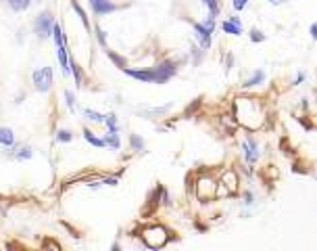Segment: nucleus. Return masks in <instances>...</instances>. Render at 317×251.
I'll return each mask as SVG.
<instances>
[{
	"label": "nucleus",
	"mask_w": 317,
	"mask_h": 251,
	"mask_svg": "<svg viewBox=\"0 0 317 251\" xmlns=\"http://www.w3.org/2000/svg\"><path fill=\"white\" fill-rule=\"evenodd\" d=\"M53 25H55V17L50 11H44V13H40L36 17V21H34V29H36V34L40 38H50L53 36Z\"/></svg>",
	"instance_id": "1"
},
{
	"label": "nucleus",
	"mask_w": 317,
	"mask_h": 251,
	"mask_svg": "<svg viewBox=\"0 0 317 251\" xmlns=\"http://www.w3.org/2000/svg\"><path fill=\"white\" fill-rule=\"evenodd\" d=\"M176 74H178L176 61H163L155 67V84H167Z\"/></svg>",
	"instance_id": "2"
},
{
	"label": "nucleus",
	"mask_w": 317,
	"mask_h": 251,
	"mask_svg": "<svg viewBox=\"0 0 317 251\" xmlns=\"http://www.w3.org/2000/svg\"><path fill=\"white\" fill-rule=\"evenodd\" d=\"M34 80V86L40 90V92H48L50 86H53V67H42V69H36L32 74Z\"/></svg>",
	"instance_id": "3"
},
{
	"label": "nucleus",
	"mask_w": 317,
	"mask_h": 251,
	"mask_svg": "<svg viewBox=\"0 0 317 251\" xmlns=\"http://www.w3.org/2000/svg\"><path fill=\"white\" fill-rule=\"evenodd\" d=\"M126 76L134 78V80H140L144 84H155V69H129V67H124L121 69Z\"/></svg>",
	"instance_id": "4"
},
{
	"label": "nucleus",
	"mask_w": 317,
	"mask_h": 251,
	"mask_svg": "<svg viewBox=\"0 0 317 251\" xmlns=\"http://www.w3.org/2000/svg\"><path fill=\"white\" fill-rule=\"evenodd\" d=\"M90 6H92V11H94V15H98V17H105L109 13L117 11V4L111 2V0H90Z\"/></svg>",
	"instance_id": "5"
},
{
	"label": "nucleus",
	"mask_w": 317,
	"mask_h": 251,
	"mask_svg": "<svg viewBox=\"0 0 317 251\" xmlns=\"http://www.w3.org/2000/svg\"><path fill=\"white\" fill-rule=\"evenodd\" d=\"M192 29H194V36H196V42L200 48H211V36L213 32H209L207 27L202 23H192Z\"/></svg>",
	"instance_id": "6"
},
{
	"label": "nucleus",
	"mask_w": 317,
	"mask_h": 251,
	"mask_svg": "<svg viewBox=\"0 0 317 251\" xmlns=\"http://www.w3.org/2000/svg\"><path fill=\"white\" fill-rule=\"evenodd\" d=\"M242 151H244V159H247V164H254V162H257L259 151H257V143H254V138L251 134L247 136V140H244Z\"/></svg>",
	"instance_id": "7"
},
{
	"label": "nucleus",
	"mask_w": 317,
	"mask_h": 251,
	"mask_svg": "<svg viewBox=\"0 0 317 251\" xmlns=\"http://www.w3.org/2000/svg\"><path fill=\"white\" fill-rule=\"evenodd\" d=\"M57 55H59V63H61L63 74L69 76V74H71V67H69V59H67V48H65V44H59V46H57Z\"/></svg>",
	"instance_id": "8"
},
{
	"label": "nucleus",
	"mask_w": 317,
	"mask_h": 251,
	"mask_svg": "<svg viewBox=\"0 0 317 251\" xmlns=\"http://www.w3.org/2000/svg\"><path fill=\"white\" fill-rule=\"evenodd\" d=\"M15 143V134L11 128H0V145L2 147H11Z\"/></svg>",
	"instance_id": "9"
},
{
	"label": "nucleus",
	"mask_w": 317,
	"mask_h": 251,
	"mask_svg": "<svg viewBox=\"0 0 317 251\" xmlns=\"http://www.w3.org/2000/svg\"><path fill=\"white\" fill-rule=\"evenodd\" d=\"M84 138L88 140V143H90L92 147H98V149H102V147H107V143H105V138H98V136H94V132H90V130H84Z\"/></svg>",
	"instance_id": "10"
},
{
	"label": "nucleus",
	"mask_w": 317,
	"mask_h": 251,
	"mask_svg": "<svg viewBox=\"0 0 317 251\" xmlns=\"http://www.w3.org/2000/svg\"><path fill=\"white\" fill-rule=\"evenodd\" d=\"M263 80H265V72H263V69H257V72H254V74L247 80V84H244V86H247V88L259 86V84H263Z\"/></svg>",
	"instance_id": "11"
},
{
	"label": "nucleus",
	"mask_w": 317,
	"mask_h": 251,
	"mask_svg": "<svg viewBox=\"0 0 317 251\" xmlns=\"http://www.w3.org/2000/svg\"><path fill=\"white\" fill-rule=\"evenodd\" d=\"M221 29L226 34H230V36H240L242 34V25H236V23H232V21H223Z\"/></svg>",
	"instance_id": "12"
},
{
	"label": "nucleus",
	"mask_w": 317,
	"mask_h": 251,
	"mask_svg": "<svg viewBox=\"0 0 317 251\" xmlns=\"http://www.w3.org/2000/svg\"><path fill=\"white\" fill-rule=\"evenodd\" d=\"M105 143H107V147L115 149V151H119V149H121V140H119V134H117V132H107Z\"/></svg>",
	"instance_id": "13"
},
{
	"label": "nucleus",
	"mask_w": 317,
	"mask_h": 251,
	"mask_svg": "<svg viewBox=\"0 0 317 251\" xmlns=\"http://www.w3.org/2000/svg\"><path fill=\"white\" fill-rule=\"evenodd\" d=\"M69 67H71V74H73V78H75V84H77V88H81V84H84V78H81V67L71 59L69 61Z\"/></svg>",
	"instance_id": "14"
},
{
	"label": "nucleus",
	"mask_w": 317,
	"mask_h": 251,
	"mask_svg": "<svg viewBox=\"0 0 317 251\" xmlns=\"http://www.w3.org/2000/svg\"><path fill=\"white\" fill-rule=\"evenodd\" d=\"M71 6H73V11L79 15V19H81V23H84V27L90 29V21H88V15L84 13V8H81V6L75 2V0H71Z\"/></svg>",
	"instance_id": "15"
},
{
	"label": "nucleus",
	"mask_w": 317,
	"mask_h": 251,
	"mask_svg": "<svg viewBox=\"0 0 317 251\" xmlns=\"http://www.w3.org/2000/svg\"><path fill=\"white\" fill-rule=\"evenodd\" d=\"M84 115L90 119V122H94V124H105V115L92 111V109H84Z\"/></svg>",
	"instance_id": "16"
},
{
	"label": "nucleus",
	"mask_w": 317,
	"mask_h": 251,
	"mask_svg": "<svg viewBox=\"0 0 317 251\" xmlns=\"http://www.w3.org/2000/svg\"><path fill=\"white\" fill-rule=\"evenodd\" d=\"M105 124L109 126V132H117V130H119V124H117V117H115V113H109V115H105Z\"/></svg>",
	"instance_id": "17"
},
{
	"label": "nucleus",
	"mask_w": 317,
	"mask_h": 251,
	"mask_svg": "<svg viewBox=\"0 0 317 251\" xmlns=\"http://www.w3.org/2000/svg\"><path fill=\"white\" fill-rule=\"evenodd\" d=\"M29 2H32V0H8V4H11L13 11H25V8L29 6Z\"/></svg>",
	"instance_id": "18"
},
{
	"label": "nucleus",
	"mask_w": 317,
	"mask_h": 251,
	"mask_svg": "<svg viewBox=\"0 0 317 251\" xmlns=\"http://www.w3.org/2000/svg\"><path fill=\"white\" fill-rule=\"evenodd\" d=\"M107 53H109V59H111V61H113L115 65H119V69H124V67H127V61H126V59H124V57H119L117 53H113V50H107Z\"/></svg>",
	"instance_id": "19"
},
{
	"label": "nucleus",
	"mask_w": 317,
	"mask_h": 251,
	"mask_svg": "<svg viewBox=\"0 0 317 251\" xmlns=\"http://www.w3.org/2000/svg\"><path fill=\"white\" fill-rule=\"evenodd\" d=\"M129 145H131V149L134 151H144V140H142L138 134H131V138H129Z\"/></svg>",
	"instance_id": "20"
},
{
	"label": "nucleus",
	"mask_w": 317,
	"mask_h": 251,
	"mask_svg": "<svg viewBox=\"0 0 317 251\" xmlns=\"http://www.w3.org/2000/svg\"><path fill=\"white\" fill-rule=\"evenodd\" d=\"M202 2L209 6L211 17H217V15H219V2H217V0H202Z\"/></svg>",
	"instance_id": "21"
},
{
	"label": "nucleus",
	"mask_w": 317,
	"mask_h": 251,
	"mask_svg": "<svg viewBox=\"0 0 317 251\" xmlns=\"http://www.w3.org/2000/svg\"><path fill=\"white\" fill-rule=\"evenodd\" d=\"M57 140H59V143H71V140H73V134H71L69 130H59Z\"/></svg>",
	"instance_id": "22"
},
{
	"label": "nucleus",
	"mask_w": 317,
	"mask_h": 251,
	"mask_svg": "<svg viewBox=\"0 0 317 251\" xmlns=\"http://www.w3.org/2000/svg\"><path fill=\"white\" fill-rule=\"evenodd\" d=\"M251 40L253 42H263V40H267V36H265L263 32H259V29H251Z\"/></svg>",
	"instance_id": "23"
},
{
	"label": "nucleus",
	"mask_w": 317,
	"mask_h": 251,
	"mask_svg": "<svg viewBox=\"0 0 317 251\" xmlns=\"http://www.w3.org/2000/svg\"><path fill=\"white\" fill-rule=\"evenodd\" d=\"M65 100H67V107H69V111H73L75 109V96L71 90H65Z\"/></svg>",
	"instance_id": "24"
},
{
	"label": "nucleus",
	"mask_w": 317,
	"mask_h": 251,
	"mask_svg": "<svg viewBox=\"0 0 317 251\" xmlns=\"http://www.w3.org/2000/svg\"><path fill=\"white\" fill-rule=\"evenodd\" d=\"M249 4V0H232V6H234V11H242L244 6Z\"/></svg>",
	"instance_id": "25"
},
{
	"label": "nucleus",
	"mask_w": 317,
	"mask_h": 251,
	"mask_svg": "<svg viewBox=\"0 0 317 251\" xmlns=\"http://www.w3.org/2000/svg\"><path fill=\"white\" fill-rule=\"evenodd\" d=\"M96 40H98V44H102V46L107 48V36H105V32H102L100 27L96 29Z\"/></svg>",
	"instance_id": "26"
},
{
	"label": "nucleus",
	"mask_w": 317,
	"mask_h": 251,
	"mask_svg": "<svg viewBox=\"0 0 317 251\" xmlns=\"http://www.w3.org/2000/svg\"><path fill=\"white\" fill-rule=\"evenodd\" d=\"M32 157V149H23L21 153H17V159H29Z\"/></svg>",
	"instance_id": "27"
},
{
	"label": "nucleus",
	"mask_w": 317,
	"mask_h": 251,
	"mask_svg": "<svg viewBox=\"0 0 317 251\" xmlns=\"http://www.w3.org/2000/svg\"><path fill=\"white\" fill-rule=\"evenodd\" d=\"M309 32H311V38L315 40V38H317V25H315V23L311 25V29H309Z\"/></svg>",
	"instance_id": "28"
},
{
	"label": "nucleus",
	"mask_w": 317,
	"mask_h": 251,
	"mask_svg": "<svg viewBox=\"0 0 317 251\" xmlns=\"http://www.w3.org/2000/svg\"><path fill=\"white\" fill-rule=\"evenodd\" d=\"M303 80H305V74H299V76H296V80H294V84H301Z\"/></svg>",
	"instance_id": "29"
},
{
	"label": "nucleus",
	"mask_w": 317,
	"mask_h": 251,
	"mask_svg": "<svg viewBox=\"0 0 317 251\" xmlns=\"http://www.w3.org/2000/svg\"><path fill=\"white\" fill-rule=\"evenodd\" d=\"M230 21L236 23V25H242V23H240V17H230Z\"/></svg>",
	"instance_id": "30"
},
{
	"label": "nucleus",
	"mask_w": 317,
	"mask_h": 251,
	"mask_svg": "<svg viewBox=\"0 0 317 251\" xmlns=\"http://www.w3.org/2000/svg\"><path fill=\"white\" fill-rule=\"evenodd\" d=\"M269 2H271V4H282L284 0H269Z\"/></svg>",
	"instance_id": "31"
}]
</instances>
